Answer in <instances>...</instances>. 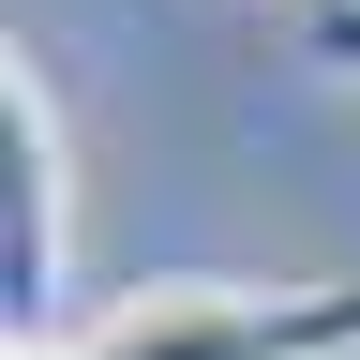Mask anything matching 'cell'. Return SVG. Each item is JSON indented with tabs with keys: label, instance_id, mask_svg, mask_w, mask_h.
<instances>
[{
	"label": "cell",
	"instance_id": "cell-2",
	"mask_svg": "<svg viewBox=\"0 0 360 360\" xmlns=\"http://www.w3.org/2000/svg\"><path fill=\"white\" fill-rule=\"evenodd\" d=\"M60 300H75V135H60L45 60L15 45L0 60V330H15V360L75 330Z\"/></svg>",
	"mask_w": 360,
	"mask_h": 360
},
{
	"label": "cell",
	"instance_id": "cell-1",
	"mask_svg": "<svg viewBox=\"0 0 360 360\" xmlns=\"http://www.w3.org/2000/svg\"><path fill=\"white\" fill-rule=\"evenodd\" d=\"M30 360H360V285H120Z\"/></svg>",
	"mask_w": 360,
	"mask_h": 360
},
{
	"label": "cell",
	"instance_id": "cell-3",
	"mask_svg": "<svg viewBox=\"0 0 360 360\" xmlns=\"http://www.w3.org/2000/svg\"><path fill=\"white\" fill-rule=\"evenodd\" d=\"M330 60H345V75H360V15H330Z\"/></svg>",
	"mask_w": 360,
	"mask_h": 360
}]
</instances>
